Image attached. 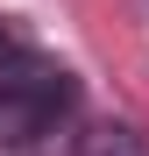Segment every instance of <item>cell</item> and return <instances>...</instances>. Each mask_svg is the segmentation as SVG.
Instances as JSON below:
<instances>
[{
    "label": "cell",
    "mask_w": 149,
    "mask_h": 156,
    "mask_svg": "<svg viewBox=\"0 0 149 156\" xmlns=\"http://www.w3.org/2000/svg\"><path fill=\"white\" fill-rule=\"evenodd\" d=\"M71 71L64 64H43V57H14L0 71V149H21L50 135L64 114H71Z\"/></svg>",
    "instance_id": "1"
},
{
    "label": "cell",
    "mask_w": 149,
    "mask_h": 156,
    "mask_svg": "<svg viewBox=\"0 0 149 156\" xmlns=\"http://www.w3.org/2000/svg\"><path fill=\"white\" fill-rule=\"evenodd\" d=\"M14 57H21V50H14V43H7V36H0V71H7V64H14Z\"/></svg>",
    "instance_id": "3"
},
{
    "label": "cell",
    "mask_w": 149,
    "mask_h": 156,
    "mask_svg": "<svg viewBox=\"0 0 149 156\" xmlns=\"http://www.w3.org/2000/svg\"><path fill=\"white\" fill-rule=\"evenodd\" d=\"M78 156H142V135L121 128V121H99V128L78 135Z\"/></svg>",
    "instance_id": "2"
}]
</instances>
